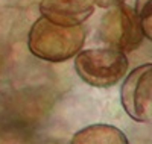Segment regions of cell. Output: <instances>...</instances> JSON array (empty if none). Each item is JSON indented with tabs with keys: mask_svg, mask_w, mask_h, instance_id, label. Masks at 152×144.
<instances>
[{
	"mask_svg": "<svg viewBox=\"0 0 152 144\" xmlns=\"http://www.w3.org/2000/svg\"><path fill=\"white\" fill-rule=\"evenodd\" d=\"M135 14L140 21L142 31L148 40L152 38V0H137L135 2Z\"/></svg>",
	"mask_w": 152,
	"mask_h": 144,
	"instance_id": "obj_7",
	"label": "cell"
},
{
	"mask_svg": "<svg viewBox=\"0 0 152 144\" xmlns=\"http://www.w3.org/2000/svg\"><path fill=\"white\" fill-rule=\"evenodd\" d=\"M122 106L132 120H152V64H145L126 74L120 89Z\"/></svg>",
	"mask_w": 152,
	"mask_h": 144,
	"instance_id": "obj_4",
	"label": "cell"
},
{
	"mask_svg": "<svg viewBox=\"0 0 152 144\" xmlns=\"http://www.w3.org/2000/svg\"><path fill=\"white\" fill-rule=\"evenodd\" d=\"M40 12L47 20L62 24H82L94 12V5L90 0H43Z\"/></svg>",
	"mask_w": 152,
	"mask_h": 144,
	"instance_id": "obj_5",
	"label": "cell"
},
{
	"mask_svg": "<svg viewBox=\"0 0 152 144\" xmlns=\"http://www.w3.org/2000/svg\"><path fill=\"white\" fill-rule=\"evenodd\" d=\"M97 35L108 47L117 49L123 53L135 50L145 38L134 8L125 2L108 8V12L100 20Z\"/></svg>",
	"mask_w": 152,
	"mask_h": 144,
	"instance_id": "obj_3",
	"label": "cell"
},
{
	"mask_svg": "<svg viewBox=\"0 0 152 144\" xmlns=\"http://www.w3.org/2000/svg\"><path fill=\"white\" fill-rule=\"evenodd\" d=\"M90 2L99 8H111V6H116L119 3H123L125 0H90Z\"/></svg>",
	"mask_w": 152,
	"mask_h": 144,
	"instance_id": "obj_8",
	"label": "cell"
},
{
	"mask_svg": "<svg viewBox=\"0 0 152 144\" xmlns=\"http://www.w3.org/2000/svg\"><path fill=\"white\" fill-rule=\"evenodd\" d=\"M85 36L87 31L82 24L62 26L41 15L31 28L28 47L38 59L64 62L82 49Z\"/></svg>",
	"mask_w": 152,
	"mask_h": 144,
	"instance_id": "obj_1",
	"label": "cell"
},
{
	"mask_svg": "<svg viewBox=\"0 0 152 144\" xmlns=\"http://www.w3.org/2000/svg\"><path fill=\"white\" fill-rule=\"evenodd\" d=\"M76 55V73L85 84L96 88L114 87L128 71V58L117 49H88L78 52Z\"/></svg>",
	"mask_w": 152,
	"mask_h": 144,
	"instance_id": "obj_2",
	"label": "cell"
},
{
	"mask_svg": "<svg viewBox=\"0 0 152 144\" xmlns=\"http://www.w3.org/2000/svg\"><path fill=\"white\" fill-rule=\"evenodd\" d=\"M72 144H129L125 132L111 124H90L78 130Z\"/></svg>",
	"mask_w": 152,
	"mask_h": 144,
	"instance_id": "obj_6",
	"label": "cell"
}]
</instances>
